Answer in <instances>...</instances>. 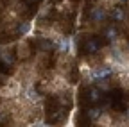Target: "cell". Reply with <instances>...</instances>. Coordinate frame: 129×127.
<instances>
[{
  "instance_id": "cell-1",
  "label": "cell",
  "mask_w": 129,
  "mask_h": 127,
  "mask_svg": "<svg viewBox=\"0 0 129 127\" xmlns=\"http://www.w3.org/2000/svg\"><path fill=\"white\" fill-rule=\"evenodd\" d=\"M20 90H22L20 81H7L6 86L0 90V95L2 97H16V95H20Z\"/></svg>"
},
{
  "instance_id": "cell-2",
  "label": "cell",
  "mask_w": 129,
  "mask_h": 127,
  "mask_svg": "<svg viewBox=\"0 0 129 127\" xmlns=\"http://www.w3.org/2000/svg\"><path fill=\"white\" fill-rule=\"evenodd\" d=\"M113 73V65H101V66H95L91 68V73L90 77L95 79V81H99V79H106Z\"/></svg>"
},
{
  "instance_id": "cell-3",
  "label": "cell",
  "mask_w": 129,
  "mask_h": 127,
  "mask_svg": "<svg viewBox=\"0 0 129 127\" xmlns=\"http://www.w3.org/2000/svg\"><path fill=\"white\" fill-rule=\"evenodd\" d=\"M108 18V13L102 7H91L90 9V22L91 23H102Z\"/></svg>"
},
{
  "instance_id": "cell-4",
  "label": "cell",
  "mask_w": 129,
  "mask_h": 127,
  "mask_svg": "<svg viewBox=\"0 0 129 127\" xmlns=\"http://www.w3.org/2000/svg\"><path fill=\"white\" fill-rule=\"evenodd\" d=\"M125 18H127V13H125V9H124L122 6L113 7V11H111V20L115 22V23H124Z\"/></svg>"
},
{
  "instance_id": "cell-5",
  "label": "cell",
  "mask_w": 129,
  "mask_h": 127,
  "mask_svg": "<svg viewBox=\"0 0 129 127\" xmlns=\"http://www.w3.org/2000/svg\"><path fill=\"white\" fill-rule=\"evenodd\" d=\"M16 50H18V57L20 59H27L30 56V45H29V41L27 39H22L18 43V47H16Z\"/></svg>"
},
{
  "instance_id": "cell-6",
  "label": "cell",
  "mask_w": 129,
  "mask_h": 127,
  "mask_svg": "<svg viewBox=\"0 0 129 127\" xmlns=\"http://www.w3.org/2000/svg\"><path fill=\"white\" fill-rule=\"evenodd\" d=\"M0 61L4 63L6 66H13L14 65V56L9 49H4V50H0Z\"/></svg>"
},
{
  "instance_id": "cell-7",
  "label": "cell",
  "mask_w": 129,
  "mask_h": 127,
  "mask_svg": "<svg viewBox=\"0 0 129 127\" xmlns=\"http://www.w3.org/2000/svg\"><path fill=\"white\" fill-rule=\"evenodd\" d=\"M99 49H101V43L95 38H90L86 41V45H84V52L86 54H95V52H99Z\"/></svg>"
},
{
  "instance_id": "cell-8",
  "label": "cell",
  "mask_w": 129,
  "mask_h": 127,
  "mask_svg": "<svg viewBox=\"0 0 129 127\" xmlns=\"http://www.w3.org/2000/svg\"><path fill=\"white\" fill-rule=\"evenodd\" d=\"M104 38H108L109 41H117L118 39V29L115 25H109L104 29Z\"/></svg>"
},
{
  "instance_id": "cell-9",
  "label": "cell",
  "mask_w": 129,
  "mask_h": 127,
  "mask_svg": "<svg viewBox=\"0 0 129 127\" xmlns=\"http://www.w3.org/2000/svg\"><path fill=\"white\" fill-rule=\"evenodd\" d=\"M102 115V109L101 107H90L88 111H86V118L88 120H95L97 122V118H99Z\"/></svg>"
},
{
  "instance_id": "cell-10",
  "label": "cell",
  "mask_w": 129,
  "mask_h": 127,
  "mask_svg": "<svg viewBox=\"0 0 129 127\" xmlns=\"http://www.w3.org/2000/svg\"><path fill=\"white\" fill-rule=\"evenodd\" d=\"M88 100L99 102V100H101V91L97 90V88H90V90H88Z\"/></svg>"
},
{
  "instance_id": "cell-11",
  "label": "cell",
  "mask_w": 129,
  "mask_h": 127,
  "mask_svg": "<svg viewBox=\"0 0 129 127\" xmlns=\"http://www.w3.org/2000/svg\"><path fill=\"white\" fill-rule=\"evenodd\" d=\"M111 123H113V118H111L108 113H106V115L102 113L99 118H97V125H111Z\"/></svg>"
},
{
  "instance_id": "cell-12",
  "label": "cell",
  "mask_w": 129,
  "mask_h": 127,
  "mask_svg": "<svg viewBox=\"0 0 129 127\" xmlns=\"http://www.w3.org/2000/svg\"><path fill=\"white\" fill-rule=\"evenodd\" d=\"M27 100H29V102H38V100H40V95H38V91H36L34 88H32V86L27 90Z\"/></svg>"
},
{
  "instance_id": "cell-13",
  "label": "cell",
  "mask_w": 129,
  "mask_h": 127,
  "mask_svg": "<svg viewBox=\"0 0 129 127\" xmlns=\"http://www.w3.org/2000/svg\"><path fill=\"white\" fill-rule=\"evenodd\" d=\"M29 29H30V23L22 22V23L16 25V32H18V34H27V30H29Z\"/></svg>"
},
{
  "instance_id": "cell-14",
  "label": "cell",
  "mask_w": 129,
  "mask_h": 127,
  "mask_svg": "<svg viewBox=\"0 0 129 127\" xmlns=\"http://www.w3.org/2000/svg\"><path fill=\"white\" fill-rule=\"evenodd\" d=\"M124 70H127L129 72V57L125 59V63H124Z\"/></svg>"
},
{
  "instance_id": "cell-15",
  "label": "cell",
  "mask_w": 129,
  "mask_h": 127,
  "mask_svg": "<svg viewBox=\"0 0 129 127\" xmlns=\"http://www.w3.org/2000/svg\"><path fill=\"white\" fill-rule=\"evenodd\" d=\"M117 2H120V4H125V2H129V0H117Z\"/></svg>"
},
{
  "instance_id": "cell-16",
  "label": "cell",
  "mask_w": 129,
  "mask_h": 127,
  "mask_svg": "<svg viewBox=\"0 0 129 127\" xmlns=\"http://www.w3.org/2000/svg\"><path fill=\"white\" fill-rule=\"evenodd\" d=\"M125 118H127V120H129V109H127V113H125Z\"/></svg>"
}]
</instances>
